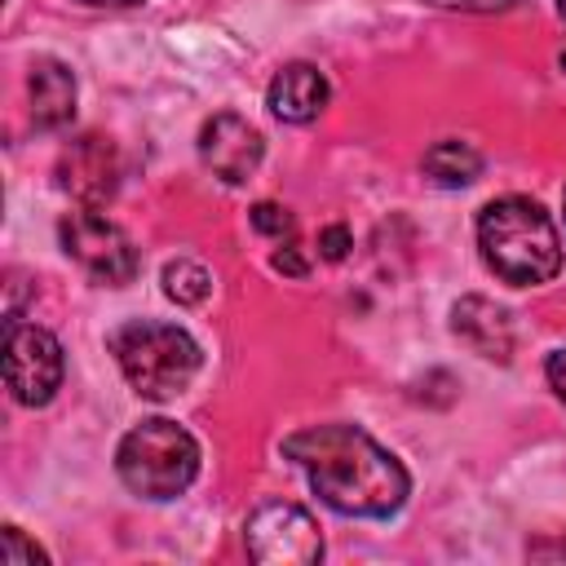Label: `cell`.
I'll return each instance as SVG.
<instances>
[{
  "mask_svg": "<svg viewBox=\"0 0 566 566\" xmlns=\"http://www.w3.org/2000/svg\"><path fill=\"white\" fill-rule=\"evenodd\" d=\"M451 332L478 358H486V363H513L517 336H513V318H509L504 305H495L486 296H460L451 305Z\"/></svg>",
  "mask_w": 566,
  "mask_h": 566,
  "instance_id": "30bf717a",
  "label": "cell"
},
{
  "mask_svg": "<svg viewBox=\"0 0 566 566\" xmlns=\"http://www.w3.org/2000/svg\"><path fill=\"white\" fill-rule=\"evenodd\" d=\"M562 208H566V190H562Z\"/></svg>",
  "mask_w": 566,
  "mask_h": 566,
  "instance_id": "cb8c5ba5",
  "label": "cell"
},
{
  "mask_svg": "<svg viewBox=\"0 0 566 566\" xmlns=\"http://www.w3.org/2000/svg\"><path fill=\"white\" fill-rule=\"evenodd\" d=\"M270 265H274L279 274H292V279H305V274H310V261L301 256L296 243H279V252L270 256Z\"/></svg>",
  "mask_w": 566,
  "mask_h": 566,
  "instance_id": "ac0fdd59",
  "label": "cell"
},
{
  "mask_svg": "<svg viewBox=\"0 0 566 566\" xmlns=\"http://www.w3.org/2000/svg\"><path fill=\"white\" fill-rule=\"evenodd\" d=\"M478 248L486 270L509 287H539L562 270L557 226L526 195H500L478 212Z\"/></svg>",
  "mask_w": 566,
  "mask_h": 566,
  "instance_id": "7a4b0ae2",
  "label": "cell"
},
{
  "mask_svg": "<svg viewBox=\"0 0 566 566\" xmlns=\"http://www.w3.org/2000/svg\"><path fill=\"white\" fill-rule=\"evenodd\" d=\"M318 256L323 261H345L349 256V230L345 226H323L318 230Z\"/></svg>",
  "mask_w": 566,
  "mask_h": 566,
  "instance_id": "e0dca14e",
  "label": "cell"
},
{
  "mask_svg": "<svg viewBox=\"0 0 566 566\" xmlns=\"http://www.w3.org/2000/svg\"><path fill=\"white\" fill-rule=\"evenodd\" d=\"M332 88H327V75L314 66V62H287L274 71L270 88H265V106L274 119L283 124H310L323 115Z\"/></svg>",
  "mask_w": 566,
  "mask_h": 566,
  "instance_id": "8fae6325",
  "label": "cell"
},
{
  "mask_svg": "<svg viewBox=\"0 0 566 566\" xmlns=\"http://www.w3.org/2000/svg\"><path fill=\"white\" fill-rule=\"evenodd\" d=\"M557 62H562V71H566V49H562V57H557Z\"/></svg>",
  "mask_w": 566,
  "mask_h": 566,
  "instance_id": "7402d4cb",
  "label": "cell"
},
{
  "mask_svg": "<svg viewBox=\"0 0 566 566\" xmlns=\"http://www.w3.org/2000/svg\"><path fill=\"white\" fill-rule=\"evenodd\" d=\"M248 557L261 566H314L323 557V535L310 509L292 500H265L243 522Z\"/></svg>",
  "mask_w": 566,
  "mask_h": 566,
  "instance_id": "52a82bcc",
  "label": "cell"
},
{
  "mask_svg": "<svg viewBox=\"0 0 566 566\" xmlns=\"http://www.w3.org/2000/svg\"><path fill=\"white\" fill-rule=\"evenodd\" d=\"M0 562H4V566H35V562L44 566L49 553H44L35 539H27L18 526H4V531H0Z\"/></svg>",
  "mask_w": 566,
  "mask_h": 566,
  "instance_id": "2e32d148",
  "label": "cell"
},
{
  "mask_svg": "<svg viewBox=\"0 0 566 566\" xmlns=\"http://www.w3.org/2000/svg\"><path fill=\"white\" fill-rule=\"evenodd\" d=\"M544 380H548V389L557 394V402H566V349H553V354L544 358Z\"/></svg>",
  "mask_w": 566,
  "mask_h": 566,
  "instance_id": "ffe728a7",
  "label": "cell"
},
{
  "mask_svg": "<svg viewBox=\"0 0 566 566\" xmlns=\"http://www.w3.org/2000/svg\"><path fill=\"white\" fill-rule=\"evenodd\" d=\"M66 358L53 332L22 323L18 314L4 318V385L18 407H49L62 389Z\"/></svg>",
  "mask_w": 566,
  "mask_h": 566,
  "instance_id": "8992f818",
  "label": "cell"
},
{
  "mask_svg": "<svg viewBox=\"0 0 566 566\" xmlns=\"http://www.w3.org/2000/svg\"><path fill=\"white\" fill-rule=\"evenodd\" d=\"M557 9H562V18H566V0H557Z\"/></svg>",
  "mask_w": 566,
  "mask_h": 566,
  "instance_id": "603a6c76",
  "label": "cell"
},
{
  "mask_svg": "<svg viewBox=\"0 0 566 566\" xmlns=\"http://www.w3.org/2000/svg\"><path fill=\"white\" fill-rule=\"evenodd\" d=\"M80 4H88V9H137L146 0H80Z\"/></svg>",
  "mask_w": 566,
  "mask_h": 566,
  "instance_id": "44dd1931",
  "label": "cell"
},
{
  "mask_svg": "<svg viewBox=\"0 0 566 566\" xmlns=\"http://www.w3.org/2000/svg\"><path fill=\"white\" fill-rule=\"evenodd\" d=\"M27 97H31V124L40 133H57L75 119V71L62 57H35L27 75Z\"/></svg>",
  "mask_w": 566,
  "mask_h": 566,
  "instance_id": "7c38bea8",
  "label": "cell"
},
{
  "mask_svg": "<svg viewBox=\"0 0 566 566\" xmlns=\"http://www.w3.org/2000/svg\"><path fill=\"white\" fill-rule=\"evenodd\" d=\"M424 4H438V9H464V13H509V9H517L522 0H424Z\"/></svg>",
  "mask_w": 566,
  "mask_h": 566,
  "instance_id": "d6986e66",
  "label": "cell"
},
{
  "mask_svg": "<svg viewBox=\"0 0 566 566\" xmlns=\"http://www.w3.org/2000/svg\"><path fill=\"white\" fill-rule=\"evenodd\" d=\"M208 292H212V274H208L199 261L177 256V261L164 265V296H168V301H177V305H199V301H208Z\"/></svg>",
  "mask_w": 566,
  "mask_h": 566,
  "instance_id": "5bb4252c",
  "label": "cell"
},
{
  "mask_svg": "<svg viewBox=\"0 0 566 566\" xmlns=\"http://www.w3.org/2000/svg\"><path fill=\"white\" fill-rule=\"evenodd\" d=\"M252 230L265 234V239H274V243H292V234H296V217H292L283 203L261 199V203L252 208Z\"/></svg>",
  "mask_w": 566,
  "mask_h": 566,
  "instance_id": "9a60e30c",
  "label": "cell"
},
{
  "mask_svg": "<svg viewBox=\"0 0 566 566\" xmlns=\"http://www.w3.org/2000/svg\"><path fill=\"white\" fill-rule=\"evenodd\" d=\"M57 243L93 283H106V287H124L142 270V256H137L133 239L111 217H102L97 208L66 212L57 221Z\"/></svg>",
  "mask_w": 566,
  "mask_h": 566,
  "instance_id": "5b68a950",
  "label": "cell"
},
{
  "mask_svg": "<svg viewBox=\"0 0 566 566\" xmlns=\"http://www.w3.org/2000/svg\"><path fill=\"white\" fill-rule=\"evenodd\" d=\"M199 159L226 186H243L265 159V137L239 111H217L199 128Z\"/></svg>",
  "mask_w": 566,
  "mask_h": 566,
  "instance_id": "ba28073f",
  "label": "cell"
},
{
  "mask_svg": "<svg viewBox=\"0 0 566 566\" xmlns=\"http://www.w3.org/2000/svg\"><path fill=\"white\" fill-rule=\"evenodd\" d=\"M420 164H424V177L433 186H442V190H460V186H469V181L482 177V150L469 146V142H460V137L433 142Z\"/></svg>",
  "mask_w": 566,
  "mask_h": 566,
  "instance_id": "4fadbf2b",
  "label": "cell"
},
{
  "mask_svg": "<svg viewBox=\"0 0 566 566\" xmlns=\"http://www.w3.org/2000/svg\"><path fill=\"white\" fill-rule=\"evenodd\" d=\"M283 455L310 478L314 495L340 517H394L411 495V478L402 460L385 451L363 424L349 420L305 424L287 433Z\"/></svg>",
  "mask_w": 566,
  "mask_h": 566,
  "instance_id": "6da1fadb",
  "label": "cell"
},
{
  "mask_svg": "<svg viewBox=\"0 0 566 566\" xmlns=\"http://www.w3.org/2000/svg\"><path fill=\"white\" fill-rule=\"evenodd\" d=\"M57 186L80 203V208H102L115 186H119V155L111 137L84 133L57 155Z\"/></svg>",
  "mask_w": 566,
  "mask_h": 566,
  "instance_id": "9c48e42d",
  "label": "cell"
},
{
  "mask_svg": "<svg viewBox=\"0 0 566 566\" xmlns=\"http://www.w3.org/2000/svg\"><path fill=\"white\" fill-rule=\"evenodd\" d=\"M115 473L137 500H177L199 478V442L168 416L133 424L115 447Z\"/></svg>",
  "mask_w": 566,
  "mask_h": 566,
  "instance_id": "277c9868",
  "label": "cell"
},
{
  "mask_svg": "<svg viewBox=\"0 0 566 566\" xmlns=\"http://www.w3.org/2000/svg\"><path fill=\"white\" fill-rule=\"evenodd\" d=\"M106 349L115 354V363H119L124 380L133 385V394H142L150 402L177 398L195 380V371L203 363L195 336L186 327L159 323V318H128V323L111 327Z\"/></svg>",
  "mask_w": 566,
  "mask_h": 566,
  "instance_id": "3957f363",
  "label": "cell"
}]
</instances>
